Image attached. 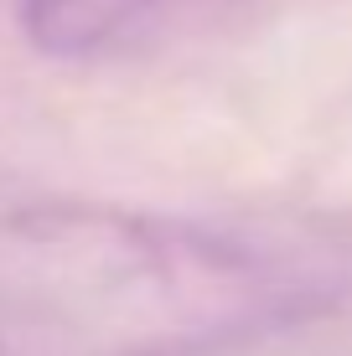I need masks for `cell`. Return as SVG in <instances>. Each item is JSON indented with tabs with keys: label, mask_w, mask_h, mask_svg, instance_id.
<instances>
[{
	"label": "cell",
	"mask_w": 352,
	"mask_h": 356,
	"mask_svg": "<svg viewBox=\"0 0 352 356\" xmlns=\"http://www.w3.org/2000/svg\"><path fill=\"white\" fill-rule=\"evenodd\" d=\"M166 0H16L21 31L52 57H93L125 47Z\"/></svg>",
	"instance_id": "cell-2"
},
{
	"label": "cell",
	"mask_w": 352,
	"mask_h": 356,
	"mask_svg": "<svg viewBox=\"0 0 352 356\" xmlns=\"http://www.w3.org/2000/svg\"><path fill=\"white\" fill-rule=\"evenodd\" d=\"M347 259L130 207L0 212V356H217L321 315Z\"/></svg>",
	"instance_id": "cell-1"
}]
</instances>
